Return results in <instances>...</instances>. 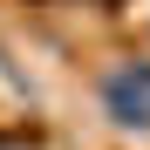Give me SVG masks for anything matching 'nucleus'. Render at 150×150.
Masks as SVG:
<instances>
[{
	"instance_id": "nucleus-1",
	"label": "nucleus",
	"mask_w": 150,
	"mask_h": 150,
	"mask_svg": "<svg viewBox=\"0 0 150 150\" xmlns=\"http://www.w3.org/2000/svg\"><path fill=\"white\" fill-rule=\"evenodd\" d=\"M96 89L116 130H150V62H109Z\"/></svg>"
}]
</instances>
